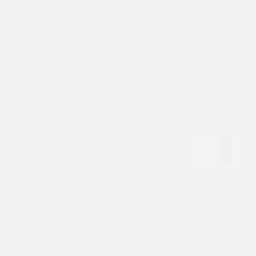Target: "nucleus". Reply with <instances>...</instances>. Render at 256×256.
I'll return each instance as SVG.
<instances>
[]
</instances>
